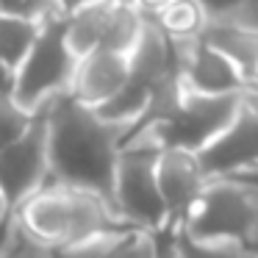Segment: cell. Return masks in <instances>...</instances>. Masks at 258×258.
<instances>
[{
    "label": "cell",
    "mask_w": 258,
    "mask_h": 258,
    "mask_svg": "<svg viewBox=\"0 0 258 258\" xmlns=\"http://www.w3.org/2000/svg\"><path fill=\"white\" fill-rule=\"evenodd\" d=\"M239 106L241 95H200V92L186 89L178 108L167 119L142 134H147L158 147H178V150L197 153L233 119Z\"/></svg>",
    "instance_id": "cell-6"
},
{
    "label": "cell",
    "mask_w": 258,
    "mask_h": 258,
    "mask_svg": "<svg viewBox=\"0 0 258 258\" xmlns=\"http://www.w3.org/2000/svg\"><path fill=\"white\" fill-rule=\"evenodd\" d=\"M42 23L28 17H12V14H0V64L17 70L28 50L34 47L39 36Z\"/></svg>",
    "instance_id": "cell-15"
},
{
    "label": "cell",
    "mask_w": 258,
    "mask_h": 258,
    "mask_svg": "<svg viewBox=\"0 0 258 258\" xmlns=\"http://www.w3.org/2000/svg\"><path fill=\"white\" fill-rule=\"evenodd\" d=\"M153 258H178V250H175V228L172 225H164V228L153 230Z\"/></svg>",
    "instance_id": "cell-21"
},
{
    "label": "cell",
    "mask_w": 258,
    "mask_h": 258,
    "mask_svg": "<svg viewBox=\"0 0 258 258\" xmlns=\"http://www.w3.org/2000/svg\"><path fill=\"white\" fill-rule=\"evenodd\" d=\"M175 250H178V258H258L244 244H236V241H200L180 228H175Z\"/></svg>",
    "instance_id": "cell-17"
},
{
    "label": "cell",
    "mask_w": 258,
    "mask_h": 258,
    "mask_svg": "<svg viewBox=\"0 0 258 258\" xmlns=\"http://www.w3.org/2000/svg\"><path fill=\"white\" fill-rule=\"evenodd\" d=\"M153 230L145 228H125L106 241L97 258H153Z\"/></svg>",
    "instance_id": "cell-18"
},
{
    "label": "cell",
    "mask_w": 258,
    "mask_h": 258,
    "mask_svg": "<svg viewBox=\"0 0 258 258\" xmlns=\"http://www.w3.org/2000/svg\"><path fill=\"white\" fill-rule=\"evenodd\" d=\"M0 14H12V17H28L36 23L56 17L53 0H0Z\"/></svg>",
    "instance_id": "cell-20"
},
{
    "label": "cell",
    "mask_w": 258,
    "mask_h": 258,
    "mask_svg": "<svg viewBox=\"0 0 258 258\" xmlns=\"http://www.w3.org/2000/svg\"><path fill=\"white\" fill-rule=\"evenodd\" d=\"M200 39L228 56L241 70L247 84L258 78V31L233 20H206Z\"/></svg>",
    "instance_id": "cell-12"
},
{
    "label": "cell",
    "mask_w": 258,
    "mask_h": 258,
    "mask_svg": "<svg viewBox=\"0 0 258 258\" xmlns=\"http://www.w3.org/2000/svg\"><path fill=\"white\" fill-rule=\"evenodd\" d=\"M195 3L203 9L206 20H222L228 14H233L244 0H195Z\"/></svg>",
    "instance_id": "cell-22"
},
{
    "label": "cell",
    "mask_w": 258,
    "mask_h": 258,
    "mask_svg": "<svg viewBox=\"0 0 258 258\" xmlns=\"http://www.w3.org/2000/svg\"><path fill=\"white\" fill-rule=\"evenodd\" d=\"M230 178H241V180H250V183L258 186V167L255 169H247V172H239V175H230Z\"/></svg>",
    "instance_id": "cell-28"
},
{
    "label": "cell",
    "mask_w": 258,
    "mask_h": 258,
    "mask_svg": "<svg viewBox=\"0 0 258 258\" xmlns=\"http://www.w3.org/2000/svg\"><path fill=\"white\" fill-rule=\"evenodd\" d=\"M156 180L164 208H167V225L178 228L189 217L208 178L203 175L195 153L178 150V147H161L156 161Z\"/></svg>",
    "instance_id": "cell-10"
},
{
    "label": "cell",
    "mask_w": 258,
    "mask_h": 258,
    "mask_svg": "<svg viewBox=\"0 0 258 258\" xmlns=\"http://www.w3.org/2000/svg\"><path fill=\"white\" fill-rule=\"evenodd\" d=\"M178 228L200 241H236L258 255V186L241 178L206 180Z\"/></svg>",
    "instance_id": "cell-3"
},
{
    "label": "cell",
    "mask_w": 258,
    "mask_h": 258,
    "mask_svg": "<svg viewBox=\"0 0 258 258\" xmlns=\"http://www.w3.org/2000/svg\"><path fill=\"white\" fill-rule=\"evenodd\" d=\"M142 25H145V14L136 6H117V3H111L108 14H106V23H103V34H100V45L97 47L128 56L134 50L139 34H142Z\"/></svg>",
    "instance_id": "cell-14"
},
{
    "label": "cell",
    "mask_w": 258,
    "mask_h": 258,
    "mask_svg": "<svg viewBox=\"0 0 258 258\" xmlns=\"http://www.w3.org/2000/svg\"><path fill=\"white\" fill-rule=\"evenodd\" d=\"M12 217H14V211L9 208L6 197L0 195V241H3V236H6V230H9V222H12Z\"/></svg>",
    "instance_id": "cell-27"
},
{
    "label": "cell",
    "mask_w": 258,
    "mask_h": 258,
    "mask_svg": "<svg viewBox=\"0 0 258 258\" xmlns=\"http://www.w3.org/2000/svg\"><path fill=\"white\" fill-rule=\"evenodd\" d=\"M14 217L39 239L53 247H73L78 241L103 233L134 228L117 217L106 197L89 189H75L61 183H45L14 211Z\"/></svg>",
    "instance_id": "cell-2"
},
{
    "label": "cell",
    "mask_w": 258,
    "mask_h": 258,
    "mask_svg": "<svg viewBox=\"0 0 258 258\" xmlns=\"http://www.w3.org/2000/svg\"><path fill=\"white\" fill-rule=\"evenodd\" d=\"M169 42H172V53H175V67H178L180 81L189 92L241 95V89L247 86V78L217 47L203 42L200 36H183V39L169 36Z\"/></svg>",
    "instance_id": "cell-8"
},
{
    "label": "cell",
    "mask_w": 258,
    "mask_h": 258,
    "mask_svg": "<svg viewBox=\"0 0 258 258\" xmlns=\"http://www.w3.org/2000/svg\"><path fill=\"white\" fill-rule=\"evenodd\" d=\"M167 3H169V0H136V9H139L145 17H156Z\"/></svg>",
    "instance_id": "cell-26"
},
{
    "label": "cell",
    "mask_w": 258,
    "mask_h": 258,
    "mask_svg": "<svg viewBox=\"0 0 258 258\" xmlns=\"http://www.w3.org/2000/svg\"><path fill=\"white\" fill-rule=\"evenodd\" d=\"M125 81H128V56L97 47V50H92V53H86V56L78 58L70 95L78 97L86 106L97 108L100 103H106Z\"/></svg>",
    "instance_id": "cell-11"
},
{
    "label": "cell",
    "mask_w": 258,
    "mask_h": 258,
    "mask_svg": "<svg viewBox=\"0 0 258 258\" xmlns=\"http://www.w3.org/2000/svg\"><path fill=\"white\" fill-rule=\"evenodd\" d=\"M108 6H111V0H103V3L78 9V12L64 17V39H67L70 50L78 58L86 56V53H92V50H97Z\"/></svg>",
    "instance_id": "cell-13"
},
{
    "label": "cell",
    "mask_w": 258,
    "mask_h": 258,
    "mask_svg": "<svg viewBox=\"0 0 258 258\" xmlns=\"http://www.w3.org/2000/svg\"><path fill=\"white\" fill-rule=\"evenodd\" d=\"M161 147L147 134L122 142L114 169L111 206L119 219L134 228L158 230L167 225V208H164L161 191L156 180V161Z\"/></svg>",
    "instance_id": "cell-4"
},
{
    "label": "cell",
    "mask_w": 258,
    "mask_h": 258,
    "mask_svg": "<svg viewBox=\"0 0 258 258\" xmlns=\"http://www.w3.org/2000/svg\"><path fill=\"white\" fill-rule=\"evenodd\" d=\"M47 128L45 111L39 108L23 136H17L6 150H0V195L6 197L12 211H17L34 191L47 183Z\"/></svg>",
    "instance_id": "cell-7"
},
{
    "label": "cell",
    "mask_w": 258,
    "mask_h": 258,
    "mask_svg": "<svg viewBox=\"0 0 258 258\" xmlns=\"http://www.w3.org/2000/svg\"><path fill=\"white\" fill-rule=\"evenodd\" d=\"M14 81H17V70L0 64V97H14Z\"/></svg>",
    "instance_id": "cell-25"
},
{
    "label": "cell",
    "mask_w": 258,
    "mask_h": 258,
    "mask_svg": "<svg viewBox=\"0 0 258 258\" xmlns=\"http://www.w3.org/2000/svg\"><path fill=\"white\" fill-rule=\"evenodd\" d=\"M0 258H14V255H12V250H9V244H6V241H0Z\"/></svg>",
    "instance_id": "cell-29"
},
{
    "label": "cell",
    "mask_w": 258,
    "mask_h": 258,
    "mask_svg": "<svg viewBox=\"0 0 258 258\" xmlns=\"http://www.w3.org/2000/svg\"><path fill=\"white\" fill-rule=\"evenodd\" d=\"M222 20H233V23H241V25H247V28L258 31V0H244L233 14H228V17H222Z\"/></svg>",
    "instance_id": "cell-23"
},
{
    "label": "cell",
    "mask_w": 258,
    "mask_h": 258,
    "mask_svg": "<svg viewBox=\"0 0 258 258\" xmlns=\"http://www.w3.org/2000/svg\"><path fill=\"white\" fill-rule=\"evenodd\" d=\"M255 81H258V78H255Z\"/></svg>",
    "instance_id": "cell-31"
},
{
    "label": "cell",
    "mask_w": 258,
    "mask_h": 258,
    "mask_svg": "<svg viewBox=\"0 0 258 258\" xmlns=\"http://www.w3.org/2000/svg\"><path fill=\"white\" fill-rule=\"evenodd\" d=\"M42 111H45L47 164H50L47 183L89 189L111 203L122 128L106 122L95 108L81 103L70 92L50 100Z\"/></svg>",
    "instance_id": "cell-1"
},
{
    "label": "cell",
    "mask_w": 258,
    "mask_h": 258,
    "mask_svg": "<svg viewBox=\"0 0 258 258\" xmlns=\"http://www.w3.org/2000/svg\"><path fill=\"white\" fill-rule=\"evenodd\" d=\"M95 3H103V0H53V6H56V12L61 14V17H67V14L78 12V9L95 6Z\"/></svg>",
    "instance_id": "cell-24"
},
{
    "label": "cell",
    "mask_w": 258,
    "mask_h": 258,
    "mask_svg": "<svg viewBox=\"0 0 258 258\" xmlns=\"http://www.w3.org/2000/svg\"><path fill=\"white\" fill-rule=\"evenodd\" d=\"M111 3H117V6H136V0H111Z\"/></svg>",
    "instance_id": "cell-30"
},
{
    "label": "cell",
    "mask_w": 258,
    "mask_h": 258,
    "mask_svg": "<svg viewBox=\"0 0 258 258\" xmlns=\"http://www.w3.org/2000/svg\"><path fill=\"white\" fill-rule=\"evenodd\" d=\"M75 64H78V56L70 50L67 39H64V17L56 14V17L45 20L34 47L17 67L14 100L28 111L45 108L50 100L70 92Z\"/></svg>",
    "instance_id": "cell-5"
},
{
    "label": "cell",
    "mask_w": 258,
    "mask_h": 258,
    "mask_svg": "<svg viewBox=\"0 0 258 258\" xmlns=\"http://www.w3.org/2000/svg\"><path fill=\"white\" fill-rule=\"evenodd\" d=\"M34 114L23 108L14 97H0V150H6L17 136H23V131L34 122Z\"/></svg>",
    "instance_id": "cell-19"
},
{
    "label": "cell",
    "mask_w": 258,
    "mask_h": 258,
    "mask_svg": "<svg viewBox=\"0 0 258 258\" xmlns=\"http://www.w3.org/2000/svg\"><path fill=\"white\" fill-rule=\"evenodd\" d=\"M203 175L211 178H230L258 167V114L244 103L233 114L228 125L195 153Z\"/></svg>",
    "instance_id": "cell-9"
},
{
    "label": "cell",
    "mask_w": 258,
    "mask_h": 258,
    "mask_svg": "<svg viewBox=\"0 0 258 258\" xmlns=\"http://www.w3.org/2000/svg\"><path fill=\"white\" fill-rule=\"evenodd\" d=\"M153 20L167 31V36H175V39L200 36L203 25H206V14L195 0H169Z\"/></svg>",
    "instance_id": "cell-16"
}]
</instances>
